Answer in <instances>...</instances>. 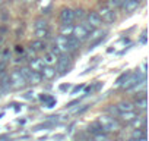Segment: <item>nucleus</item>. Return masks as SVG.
Segmentation results:
<instances>
[{"label": "nucleus", "instance_id": "2eb2a0df", "mask_svg": "<svg viewBox=\"0 0 149 141\" xmlns=\"http://www.w3.org/2000/svg\"><path fill=\"white\" fill-rule=\"evenodd\" d=\"M116 107H117L118 112H129V110H133V109H134V106H133L130 102H121V103H118Z\"/></svg>", "mask_w": 149, "mask_h": 141}, {"label": "nucleus", "instance_id": "4468645a", "mask_svg": "<svg viewBox=\"0 0 149 141\" xmlns=\"http://www.w3.org/2000/svg\"><path fill=\"white\" fill-rule=\"evenodd\" d=\"M118 116H120L123 121H126V122H132L134 118H137V115H136V112H134V110H129V112H118Z\"/></svg>", "mask_w": 149, "mask_h": 141}, {"label": "nucleus", "instance_id": "f3484780", "mask_svg": "<svg viewBox=\"0 0 149 141\" xmlns=\"http://www.w3.org/2000/svg\"><path fill=\"white\" fill-rule=\"evenodd\" d=\"M56 60H57V56H54L51 51L50 53H45L44 57H42L44 65H53V63H56Z\"/></svg>", "mask_w": 149, "mask_h": 141}, {"label": "nucleus", "instance_id": "e433bc0d", "mask_svg": "<svg viewBox=\"0 0 149 141\" xmlns=\"http://www.w3.org/2000/svg\"><path fill=\"white\" fill-rule=\"evenodd\" d=\"M129 141H137V140H134V138H133V140H129Z\"/></svg>", "mask_w": 149, "mask_h": 141}, {"label": "nucleus", "instance_id": "aec40b11", "mask_svg": "<svg viewBox=\"0 0 149 141\" xmlns=\"http://www.w3.org/2000/svg\"><path fill=\"white\" fill-rule=\"evenodd\" d=\"M94 30H95V31H91V32H89V37H88V38H91L92 41H94V40H98V38H101V37L104 35L100 28H94Z\"/></svg>", "mask_w": 149, "mask_h": 141}, {"label": "nucleus", "instance_id": "cd10ccee", "mask_svg": "<svg viewBox=\"0 0 149 141\" xmlns=\"http://www.w3.org/2000/svg\"><path fill=\"white\" fill-rule=\"evenodd\" d=\"M19 72H21V75H22V77L25 78V81H26V78H28L29 74H31V69H29V68H21Z\"/></svg>", "mask_w": 149, "mask_h": 141}, {"label": "nucleus", "instance_id": "c85d7f7f", "mask_svg": "<svg viewBox=\"0 0 149 141\" xmlns=\"http://www.w3.org/2000/svg\"><path fill=\"white\" fill-rule=\"evenodd\" d=\"M145 135V131H143V128L140 129V128H137V131H134L133 132V138L134 140H137V138H140V137H143Z\"/></svg>", "mask_w": 149, "mask_h": 141}, {"label": "nucleus", "instance_id": "412c9836", "mask_svg": "<svg viewBox=\"0 0 149 141\" xmlns=\"http://www.w3.org/2000/svg\"><path fill=\"white\" fill-rule=\"evenodd\" d=\"M136 106H137V109H146V96L145 94L142 97L136 99Z\"/></svg>", "mask_w": 149, "mask_h": 141}, {"label": "nucleus", "instance_id": "9b49d317", "mask_svg": "<svg viewBox=\"0 0 149 141\" xmlns=\"http://www.w3.org/2000/svg\"><path fill=\"white\" fill-rule=\"evenodd\" d=\"M44 68V62H42V59H31V62H29V69L31 70H35V72H40V70Z\"/></svg>", "mask_w": 149, "mask_h": 141}, {"label": "nucleus", "instance_id": "bb28decb", "mask_svg": "<svg viewBox=\"0 0 149 141\" xmlns=\"http://www.w3.org/2000/svg\"><path fill=\"white\" fill-rule=\"evenodd\" d=\"M73 15H74V19H82L85 16V12L84 9H76V11H73Z\"/></svg>", "mask_w": 149, "mask_h": 141}, {"label": "nucleus", "instance_id": "6e6552de", "mask_svg": "<svg viewBox=\"0 0 149 141\" xmlns=\"http://www.w3.org/2000/svg\"><path fill=\"white\" fill-rule=\"evenodd\" d=\"M40 74H41V77L44 80H53L56 77V74H57V70H56V68L53 65H44V68L40 70Z\"/></svg>", "mask_w": 149, "mask_h": 141}, {"label": "nucleus", "instance_id": "f03ea898", "mask_svg": "<svg viewBox=\"0 0 149 141\" xmlns=\"http://www.w3.org/2000/svg\"><path fill=\"white\" fill-rule=\"evenodd\" d=\"M98 123L101 125L102 131H107V132H111V131H118L120 129V123L116 121L114 116H101L98 119Z\"/></svg>", "mask_w": 149, "mask_h": 141}, {"label": "nucleus", "instance_id": "ddd939ff", "mask_svg": "<svg viewBox=\"0 0 149 141\" xmlns=\"http://www.w3.org/2000/svg\"><path fill=\"white\" fill-rule=\"evenodd\" d=\"M66 38H67V44H69L70 51H73V50H78V49L81 47V41H79L78 38H74L73 35H67Z\"/></svg>", "mask_w": 149, "mask_h": 141}, {"label": "nucleus", "instance_id": "58836bf2", "mask_svg": "<svg viewBox=\"0 0 149 141\" xmlns=\"http://www.w3.org/2000/svg\"><path fill=\"white\" fill-rule=\"evenodd\" d=\"M2 2H3V0H0V5H2Z\"/></svg>", "mask_w": 149, "mask_h": 141}, {"label": "nucleus", "instance_id": "a211bd4d", "mask_svg": "<svg viewBox=\"0 0 149 141\" xmlns=\"http://www.w3.org/2000/svg\"><path fill=\"white\" fill-rule=\"evenodd\" d=\"M31 49L35 50V51H41V50H45V43L42 40H37V41H32L31 44Z\"/></svg>", "mask_w": 149, "mask_h": 141}, {"label": "nucleus", "instance_id": "1a4fd4ad", "mask_svg": "<svg viewBox=\"0 0 149 141\" xmlns=\"http://www.w3.org/2000/svg\"><path fill=\"white\" fill-rule=\"evenodd\" d=\"M139 5H140V0H124L121 8L126 13H132L139 8Z\"/></svg>", "mask_w": 149, "mask_h": 141}, {"label": "nucleus", "instance_id": "0eeeda50", "mask_svg": "<svg viewBox=\"0 0 149 141\" xmlns=\"http://www.w3.org/2000/svg\"><path fill=\"white\" fill-rule=\"evenodd\" d=\"M54 47H57V50L60 53H69L70 49H69V44H67V38L64 35H58L56 40H54Z\"/></svg>", "mask_w": 149, "mask_h": 141}, {"label": "nucleus", "instance_id": "39448f33", "mask_svg": "<svg viewBox=\"0 0 149 141\" xmlns=\"http://www.w3.org/2000/svg\"><path fill=\"white\" fill-rule=\"evenodd\" d=\"M9 84H10L12 88H22V87L26 84L25 78H24V77L21 75V72H19V69H18V70H13V72L9 75Z\"/></svg>", "mask_w": 149, "mask_h": 141}, {"label": "nucleus", "instance_id": "20e7f679", "mask_svg": "<svg viewBox=\"0 0 149 141\" xmlns=\"http://www.w3.org/2000/svg\"><path fill=\"white\" fill-rule=\"evenodd\" d=\"M145 78V74H139V72H134V74H129V77L124 80V82L121 84V87L124 88V90H132L137 82H140L142 80Z\"/></svg>", "mask_w": 149, "mask_h": 141}, {"label": "nucleus", "instance_id": "5701e85b", "mask_svg": "<svg viewBox=\"0 0 149 141\" xmlns=\"http://www.w3.org/2000/svg\"><path fill=\"white\" fill-rule=\"evenodd\" d=\"M35 35H37L40 40L47 38V37H48V30H47V28H42V30H35Z\"/></svg>", "mask_w": 149, "mask_h": 141}, {"label": "nucleus", "instance_id": "7ed1b4c3", "mask_svg": "<svg viewBox=\"0 0 149 141\" xmlns=\"http://www.w3.org/2000/svg\"><path fill=\"white\" fill-rule=\"evenodd\" d=\"M98 15L101 16L102 22H105V24H108V25L114 24V22H116V19H117V16H116V12H114L113 9H110L108 6H102V8L100 9Z\"/></svg>", "mask_w": 149, "mask_h": 141}, {"label": "nucleus", "instance_id": "72a5a7b5", "mask_svg": "<svg viewBox=\"0 0 149 141\" xmlns=\"http://www.w3.org/2000/svg\"><path fill=\"white\" fill-rule=\"evenodd\" d=\"M74 104H79V100H73V102H70L67 106H69V107H72V106H74Z\"/></svg>", "mask_w": 149, "mask_h": 141}, {"label": "nucleus", "instance_id": "7c9ffc66", "mask_svg": "<svg viewBox=\"0 0 149 141\" xmlns=\"http://www.w3.org/2000/svg\"><path fill=\"white\" fill-rule=\"evenodd\" d=\"M54 106H56V99L50 97V100L45 102V107H54Z\"/></svg>", "mask_w": 149, "mask_h": 141}, {"label": "nucleus", "instance_id": "dca6fc26", "mask_svg": "<svg viewBox=\"0 0 149 141\" xmlns=\"http://www.w3.org/2000/svg\"><path fill=\"white\" fill-rule=\"evenodd\" d=\"M72 31H73V25L72 24H63L61 28H60V35H72Z\"/></svg>", "mask_w": 149, "mask_h": 141}, {"label": "nucleus", "instance_id": "c756f323", "mask_svg": "<svg viewBox=\"0 0 149 141\" xmlns=\"http://www.w3.org/2000/svg\"><path fill=\"white\" fill-rule=\"evenodd\" d=\"M84 88H85V85H84V84H81V85H78V87H74V88L70 91V94H72V96H74V94H78V93H79L81 90H84Z\"/></svg>", "mask_w": 149, "mask_h": 141}, {"label": "nucleus", "instance_id": "4be33fe9", "mask_svg": "<svg viewBox=\"0 0 149 141\" xmlns=\"http://www.w3.org/2000/svg\"><path fill=\"white\" fill-rule=\"evenodd\" d=\"M34 27H35V30H42V28H47V21H45V19H42V18H40V19H37V21H35Z\"/></svg>", "mask_w": 149, "mask_h": 141}, {"label": "nucleus", "instance_id": "473e14b6", "mask_svg": "<svg viewBox=\"0 0 149 141\" xmlns=\"http://www.w3.org/2000/svg\"><path fill=\"white\" fill-rule=\"evenodd\" d=\"M108 110H110L113 115H118V110H117V107H116V106H114V107H110Z\"/></svg>", "mask_w": 149, "mask_h": 141}, {"label": "nucleus", "instance_id": "423d86ee", "mask_svg": "<svg viewBox=\"0 0 149 141\" xmlns=\"http://www.w3.org/2000/svg\"><path fill=\"white\" fill-rule=\"evenodd\" d=\"M86 24L94 30V28H100L102 25V19L101 16L98 15V12H89L86 15Z\"/></svg>", "mask_w": 149, "mask_h": 141}, {"label": "nucleus", "instance_id": "c9c22d12", "mask_svg": "<svg viewBox=\"0 0 149 141\" xmlns=\"http://www.w3.org/2000/svg\"><path fill=\"white\" fill-rule=\"evenodd\" d=\"M142 43L143 44L146 43V31H143V34H142Z\"/></svg>", "mask_w": 149, "mask_h": 141}, {"label": "nucleus", "instance_id": "f8f14e48", "mask_svg": "<svg viewBox=\"0 0 149 141\" xmlns=\"http://www.w3.org/2000/svg\"><path fill=\"white\" fill-rule=\"evenodd\" d=\"M41 81H42V77H41V74L40 72H35V70H31V74H29V77L26 78V82H29V84H41Z\"/></svg>", "mask_w": 149, "mask_h": 141}, {"label": "nucleus", "instance_id": "4c0bfd02", "mask_svg": "<svg viewBox=\"0 0 149 141\" xmlns=\"http://www.w3.org/2000/svg\"><path fill=\"white\" fill-rule=\"evenodd\" d=\"M26 2H34V0H26Z\"/></svg>", "mask_w": 149, "mask_h": 141}, {"label": "nucleus", "instance_id": "393cba45", "mask_svg": "<svg viewBox=\"0 0 149 141\" xmlns=\"http://www.w3.org/2000/svg\"><path fill=\"white\" fill-rule=\"evenodd\" d=\"M129 74H130V72H124V74H121V75L117 78V81H116V84H114V85H116V87H121V84H123V82H124V80L129 77Z\"/></svg>", "mask_w": 149, "mask_h": 141}, {"label": "nucleus", "instance_id": "2f4dec72", "mask_svg": "<svg viewBox=\"0 0 149 141\" xmlns=\"http://www.w3.org/2000/svg\"><path fill=\"white\" fill-rule=\"evenodd\" d=\"M60 90H61V91H70V90H72V85H70V84H61V85H60Z\"/></svg>", "mask_w": 149, "mask_h": 141}, {"label": "nucleus", "instance_id": "9d476101", "mask_svg": "<svg viewBox=\"0 0 149 141\" xmlns=\"http://www.w3.org/2000/svg\"><path fill=\"white\" fill-rule=\"evenodd\" d=\"M60 21H61V24H72V22L74 21L73 11L69 9V8L61 9V12H60Z\"/></svg>", "mask_w": 149, "mask_h": 141}, {"label": "nucleus", "instance_id": "a878e982", "mask_svg": "<svg viewBox=\"0 0 149 141\" xmlns=\"http://www.w3.org/2000/svg\"><path fill=\"white\" fill-rule=\"evenodd\" d=\"M100 131H102V128H101V125L97 122V123H92V125H89V132H94V134H97V132H100Z\"/></svg>", "mask_w": 149, "mask_h": 141}, {"label": "nucleus", "instance_id": "f257e3e1", "mask_svg": "<svg viewBox=\"0 0 149 141\" xmlns=\"http://www.w3.org/2000/svg\"><path fill=\"white\" fill-rule=\"evenodd\" d=\"M91 31H92V28H91L86 22H84V24H79V25H74V27H73L72 35H73L74 38H78V40L82 43V41L88 40Z\"/></svg>", "mask_w": 149, "mask_h": 141}, {"label": "nucleus", "instance_id": "f704fd0d", "mask_svg": "<svg viewBox=\"0 0 149 141\" xmlns=\"http://www.w3.org/2000/svg\"><path fill=\"white\" fill-rule=\"evenodd\" d=\"M34 94H35V93H31V91H29V93H26L25 99H34Z\"/></svg>", "mask_w": 149, "mask_h": 141}, {"label": "nucleus", "instance_id": "b1692460", "mask_svg": "<svg viewBox=\"0 0 149 141\" xmlns=\"http://www.w3.org/2000/svg\"><path fill=\"white\" fill-rule=\"evenodd\" d=\"M94 141H108V135L107 134H102V131L94 134Z\"/></svg>", "mask_w": 149, "mask_h": 141}, {"label": "nucleus", "instance_id": "6ab92c4d", "mask_svg": "<svg viewBox=\"0 0 149 141\" xmlns=\"http://www.w3.org/2000/svg\"><path fill=\"white\" fill-rule=\"evenodd\" d=\"M123 2L124 0H108L107 2V6L110 8V9H117V8H121V5H123Z\"/></svg>", "mask_w": 149, "mask_h": 141}]
</instances>
